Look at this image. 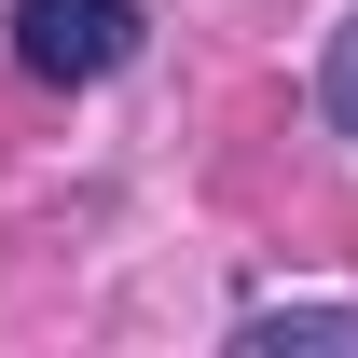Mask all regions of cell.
Segmentation results:
<instances>
[{
  "mask_svg": "<svg viewBox=\"0 0 358 358\" xmlns=\"http://www.w3.org/2000/svg\"><path fill=\"white\" fill-rule=\"evenodd\" d=\"M152 55V14L138 0H14V69L28 83H110Z\"/></svg>",
  "mask_w": 358,
  "mask_h": 358,
  "instance_id": "cell-1",
  "label": "cell"
},
{
  "mask_svg": "<svg viewBox=\"0 0 358 358\" xmlns=\"http://www.w3.org/2000/svg\"><path fill=\"white\" fill-rule=\"evenodd\" d=\"M234 345H345L358 358V303H248V317H234Z\"/></svg>",
  "mask_w": 358,
  "mask_h": 358,
  "instance_id": "cell-2",
  "label": "cell"
},
{
  "mask_svg": "<svg viewBox=\"0 0 358 358\" xmlns=\"http://www.w3.org/2000/svg\"><path fill=\"white\" fill-rule=\"evenodd\" d=\"M317 110H331V138H358V14L331 28V55H317Z\"/></svg>",
  "mask_w": 358,
  "mask_h": 358,
  "instance_id": "cell-3",
  "label": "cell"
}]
</instances>
